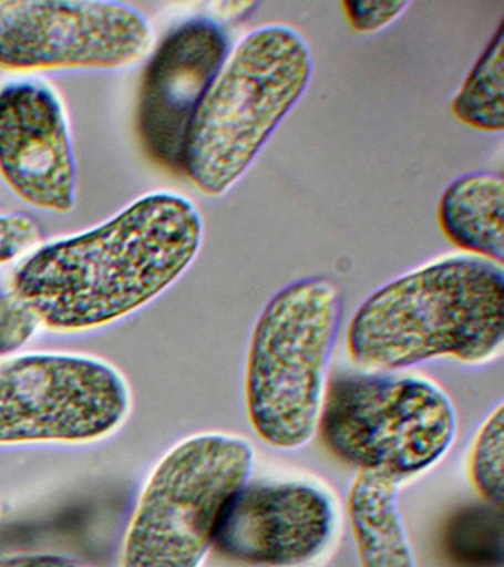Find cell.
I'll return each mask as SVG.
<instances>
[{
  "label": "cell",
  "instance_id": "obj_1",
  "mask_svg": "<svg viewBox=\"0 0 504 567\" xmlns=\"http://www.w3.org/2000/svg\"><path fill=\"white\" fill-rule=\"evenodd\" d=\"M203 235L192 199L148 194L94 229L39 248L17 269L12 291L52 330H94L178 281L200 251Z\"/></svg>",
  "mask_w": 504,
  "mask_h": 567
},
{
  "label": "cell",
  "instance_id": "obj_2",
  "mask_svg": "<svg viewBox=\"0 0 504 567\" xmlns=\"http://www.w3.org/2000/svg\"><path fill=\"white\" fill-rule=\"evenodd\" d=\"M502 265L446 257L393 278L353 313L347 350L361 371L395 372L431 359L482 365L502 352Z\"/></svg>",
  "mask_w": 504,
  "mask_h": 567
},
{
  "label": "cell",
  "instance_id": "obj_3",
  "mask_svg": "<svg viewBox=\"0 0 504 567\" xmlns=\"http://www.w3.org/2000/svg\"><path fill=\"white\" fill-rule=\"evenodd\" d=\"M311 47L287 24L251 30L229 52L198 106L183 172L209 197L227 194L308 91Z\"/></svg>",
  "mask_w": 504,
  "mask_h": 567
},
{
  "label": "cell",
  "instance_id": "obj_4",
  "mask_svg": "<svg viewBox=\"0 0 504 567\" xmlns=\"http://www.w3.org/2000/svg\"><path fill=\"white\" fill-rule=\"evenodd\" d=\"M343 295L325 275L287 284L256 319L247 350L245 401L256 436L296 451L317 433Z\"/></svg>",
  "mask_w": 504,
  "mask_h": 567
},
{
  "label": "cell",
  "instance_id": "obj_5",
  "mask_svg": "<svg viewBox=\"0 0 504 567\" xmlns=\"http://www.w3.org/2000/svg\"><path fill=\"white\" fill-rule=\"evenodd\" d=\"M317 430L340 463L404 483L449 454L457 412L426 377L360 370L327 383Z\"/></svg>",
  "mask_w": 504,
  "mask_h": 567
},
{
  "label": "cell",
  "instance_id": "obj_6",
  "mask_svg": "<svg viewBox=\"0 0 504 567\" xmlns=\"http://www.w3.org/2000/svg\"><path fill=\"white\" fill-rule=\"evenodd\" d=\"M254 465V445L237 434L198 433L172 446L141 492L121 567H202Z\"/></svg>",
  "mask_w": 504,
  "mask_h": 567
},
{
  "label": "cell",
  "instance_id": "obj_7",
  "mask_svg": "<svg viewBox=\"0 0 504 567\" xmlns=\"http://www.w3.org/2000/svg\"><path fill=\"white\" fill-rule=\"evenodd\" d=\"M130 384L112 363L74 353L0 359V445L94 442L121 427Z\"/></svg>",
  "mask_w": 504,
  "mask_h": 567
},
{
  "label": "cell",
  "instance_id": "obj_8",
  "mask_svg": "<svg viewBox=\"0 0 504 567\" xmlns=\"http://www.w3.org/2000/svg\"><path fill=\"white\" fill-rule=\"evenodd\" d=\"M154 43L147 17L104 0L0 3V69L16 73L114 70L143 60Z\"/></svg>",
  "mask_w": 504,
  "mask_h": 567
},
{
  "label": "cell",
  "instance_id": "obj_9",
  "mask_svg": "<svg viewBox=\"0 0 504 567\" xmlns=\"http://www.w3.org/2000/svg\"><path fill=\"white\" fill-rule=\"evenodd\" d=\"M335 532V501L322 487L249 481L228 505L214 548L238 566L300 567L326 553Z\"/></svg>",
  "mask_w": 504,
  "mask_h": 567
},
{
  "label": "cell",
  "instance_id": "obj_10",
  "mask_svg": "<svg viewBox=\"0 0 504 567\" xmlns=\"http://www.w3.org/2000/svg\"><path fill=\"white\" fill-rule=\"evenodd\" d=\"M229 52L228 31L212 18L185 21L158 44L145 69L136 113L140 140L157 166L183 172L189 126Z\"/></svg>",
  "mask_w": 504,
  "mask_h": 567
},
{
  "label": "cell",
  "instance_id": "obj_11",
  "mask_svg": "<svg viewBox=\"0 0 504 567\" xmlns=\"http://www.w3.org/2000/svg\"><path fill=\"white\" fill-rule=\"evenodd\" d=\"M0 175L30 206L68 215L76 164L63 102L42 82L0 89Z\"/></svg>",
  "mask_w": 504,
  "mask_h": 567
},
{
  "label": "cell",
  "instance_id": "obj_12",
  "mask_svg": "<svg viewBox=\"0 0 504 567\" xmlns=\"http://www.w3.org/2000/svg\"><path fill=\"white\" fill-rule=\"evenodd\" d=\"M400 485L358 472L349 487L347 512L361 567H418L398 505Z\"/></svg>",
  "mask_w": 504,
  "mask_h": 567
},
{
  "label": "cell",
  "instance_id": "obj_13",
  "mask_svg": "<svg viewBox=\"0 0 504 567\" xmlns=\"http://www.w3.org/2000/svg\"><path fill=\"white\" fill-rule=\"evenodd\" d=\"M504 184L497 173L472 172L446 186L438 221L455 247L502 265L504 257Z\"/></svg>",
  "mask_w": 504,
  "mask_h": 567
},
{
  "label": "cell",
  "instance_id": "obj_14",
  "mask_svg": "<svg viewBox=\"0 0 504 567\" xmlns=\"http://www.w3.org/2000/svg\"><path fill=\"white\" fill-rule=\"evenodd\" d=\"M451 110L460 122L476 131L502 133L504 127L503 22L469 71Z\"/></svg>",
  "mask_w": 504,
  "mask_h": 567
},
{
  "label": "cell",
  "instance_id": "obj_15",
  "mask_svg": "<svg viewBox=\"0 0 504 567\" xmlns=\"http://www.w3.org/2000/svg\"><path fill=\"white\" fill-rule=\"evenodd\" d=\"M504 410L498 403L477 429L469 447L467 476L477 495L491 507H502Z\"/></svg>",
  "mask_w": 504,
  "mask_h": 567
},
{
  "label": "cell",
  "instance_id": "obj_16",
  "mask_svg": "<svg viewBox=\"0 0 504 567\" xmlns=\"http://www.w3.org/2000/svg\"><path fill=\"white\" fill-rule=\"evenodd\" d=\"M38 315L14 291L0 295V353H11L28 343L37 332Z\"/></svg>",
  "mask_w": 504,
  "mask_h": 567
},
{
  "label": "cell",
  "instance_id": "obj_17",
  "mask_svg": "<svg viewBox=\"0 0 504 567\" xmlns=\"http://www.w3.org/2000/svg\"><path fill=\"white\" fill-rule=\"evenodd\" d=\"M41 239L33 217L21 213H0V265L19 259Z\"/></svg>",
  "mask_w": 504,
  "mask_h": 567
},
{
  "label": "cell",
  "instance_id": "obj_18",
  "mask_svg": "<svg viewBox=\"0 0 504 567\" xmlns=\"http://www.w3.org/2000/svg\"><path fill=\"white\" fill-rule=\"evenodd\" d=\"M410 2H387V0H369V2H342L344 16L349 24L358 33H376L387 29L405 12Z\"/></svg>",
  "mask_w": 504,
  "mask_h": 567
},
{
  "label": "cell",
  "instance_id": "obj_19",
  "mask_svg": "<svg viewBox=\"0 0 504 567\" xmlns=\"http://www.w3.org/2000/svg\"><path fill=\"white\" fill-rule=\"evenodd\" d=\"M0 567H88L73 558L56 554H20L0 560Z\"/></svg>",
  "mask_w": 504,
  "mask_h": 567
}]
</instances>
